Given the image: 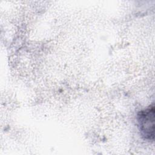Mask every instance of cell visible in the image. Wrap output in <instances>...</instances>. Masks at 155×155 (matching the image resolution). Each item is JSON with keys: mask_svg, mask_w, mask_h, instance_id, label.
<instances>
[{"mask_svg": "<svg viewBox=\"0 0 155 155\" xmlns=\"http://www.w3.org/2000/svg\"><path fill=\"white\" fill-rule=\"evenodd\" d=\"M154 105L140 111L137 114L138 127L142 136L147 140H154Z\"/></svg>", "mask_w": 155, "mask_h": 155, "instance_id": "1", "label": "cell"}]
</instances>
